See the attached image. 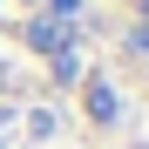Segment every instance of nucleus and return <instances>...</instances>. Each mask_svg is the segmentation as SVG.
Segmentation results:
<instances>
[{
    "instance_id": "obj_1",
    "label": "nucleus",
    "mask_w": 149,
    "mask_h": 149,
    "mask_svg": "<svg viewBox=\"0 0 149 149\" xmlns=\"http://www.w3.org/2000/svg\"><path fill=\"white\" fill-rule=\"evenodd\" d=\"M20 34H27V47H47V54H54V47H68V20L61 14H27V27H20Z\"/></svg>"
},
{
    "instance_id": "obj_2",
    "label": "nucleus",
    "mask_w": 149,
    "mask_h": 149,
    "mask_svg": "<svg viewBox=\"0 0 149 149\" xmlns=\"http://www.w3.org/2000/svg\"><path fill=\"white\" fill-rule=\"evenodd\" d=\"M88 109H95V122H115V88L95 81V88H88Z\"/></svg>"
},
{
    "instance_id": "obj_3",
    "label": "nucleus",
    "mask_w": 149,
    "mask_h": 149,
    "mask_svg": "<svg viewBox=\"0 0 149 149\" xmlns=\"http://www.w3.org/2000/svg\"><path fill=\"white\" fill-rule=\"evenodd\" d=\"M74 68H81V54H74V47H54V74L61 81H74Z\"/></svg>"
},
{
    "instance_id": "obj_4",
    "label": "nucleus",
    "mask_w": 149,
    "mask_h": 149,
    "mask_svg": "<svg viewBox=\"0 0 149 149\" xmlns=\"http://www.w3.org/2000/svg\"><path fill=\"white\" fill-rule=\"evenodd\" d=\"M54 14H61V20H68V14H81V0H54Z\"/></svg>"
},
{
    "instance_id": "obj_5",
    "label": "nucleus",
    "mask_w": 149,
    "mask_h": 149,
    "mask_svg": "<svg viewBox=\"0 0 149 149\" xmlns=\"http://www.w3.org/2000/svg\"><path fill=\"white\" fill-rule=\"evenodd\" d=\"M129 47H142V54H149V27H136V34H129Z\"/></svg>"
},
{
    "instance_id": "obj_6",
    "label": "nucleus",
    "mask_w": 149,
    "mask_h": 149,
    "mask_svg": "<svg viewBox=\"0 0 149 149\" xmlns=\"http://www.w3.org/2000/svg\"><path fill=\"white\" fill-rule=\"evenodd\" d=\"M136 7H142V20H149V0H136Z\"/></svg>"
}]
</instances>
